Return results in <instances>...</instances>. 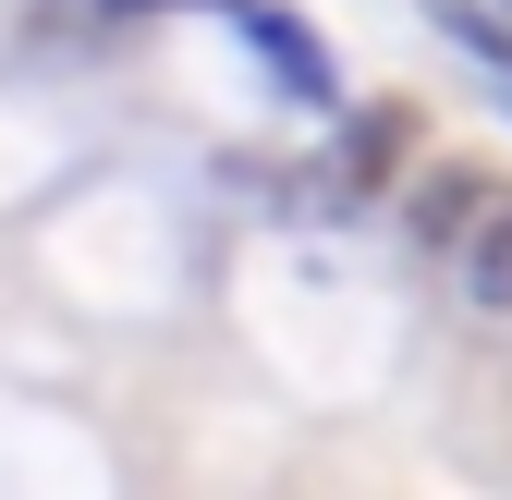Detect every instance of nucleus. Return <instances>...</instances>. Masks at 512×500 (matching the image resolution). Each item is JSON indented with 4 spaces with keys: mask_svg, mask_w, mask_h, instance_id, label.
Listing matches in <instances>:
<instances>
[{
    "mask_svg": "<svg viewBox=\"0 0 512 500\" xmlns=\"http://www.w3.org/2000/svg\"><path fill=\"white\" fill-rule=\"evenodd\" d=\"M220 25L256 49V61H269V74H281V98H305V110H330L342 98V74H330V49H317L293 13H281V0H220Z\"/></svg>",
    "mask_w": 512,
    "mask_h": 500,
    "instance_id": "obj_1",
    "label": "nucleus"
},
{
    "mask_svg": "<svg viewBox=\"0 0 512 500\" xmlns=\"http://www.w3.org/2000/svg\"><path fill=\"white\" fill-rule=\"evenodd\" d=\"M439 257H452V281H464V305H488V318H512V196H488L452 244H439Z\"/></svg>",
    "mask_w": 512,
    "mask_h": 500,
    "instance_id": "obj_2",
    "label": "nucleus"
},
{
    "mask_svg": "<svg viewBox=\"0 0 512 500\" xmlns=\"http://www.w3.org/2000/svg\"><path fill=\"white\" fill-rule=\"evenodd\" d=\"M427 13H439V37H452V49H476V74L500 86V110H512V25L500 13H476V0H427Z\"/></svg>",
    "mask_w": 512,
    "mask_h": 500,
    "instance_id": "obj_3",
    "label": "nucleus"
},
{
    "mask_svg": "<svg viewBox=\"0 0 512 500\" xmlns=\"http://www.w3.org/2000/svg\"><path fill=\"white\" fill-rule=\"evenodd\" d=\"M488 196H500V183H488V171H439V183H427V196H415V232H427V244H452V232H464V220H476Z\"/></svg>",
    "mask_w": 512,
    "mask_h": 500,
    "instance_id": "obj_4",
    "label": "nucleus"
},
{
    "mask_svg": "<svg viewBox=\"0 0 512 500\" xmlns=\"http://www.w3.org/2000/svg\"><path fill=\"white\" fill-rule=\"evenodd\" d=\"M171 13V0H49V25H147Z\"/></svg>",
    "mask_w": 512,
    "mask_h": 500,
    "instance_id": "obj_5",
    "label": "nucleus"
},
{
    "mask_svg": "<svg viewBox=\"0 0 512 500\" xmlns=\"http://www.w3.org/2000/svg\"><path fill=\"white\" fill-rule=\"evenodd\" d=\"M500 13H512V0H500Z\"/></svg>",
    "mask_w": 512,
    "mask_h": 500,
    "instance_id": "obj_6",
    "label": "nucleus"
}]
</instances>
